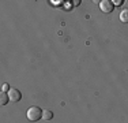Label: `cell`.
<instances>
[{
	"mask_svg": "<svg viewBox=\"0 0 128 123\" xmlns=\"http://www.w3.org/2000/svg\"><path fill=\"white\" fill-rule=\"evenodd\" d=\"M8 97H10V101H12V103H16V101H19L20 98H22V94H20V92L18 90V89H10L8 90Z\"/></svg>",
	"mask_w": 128,
	"mask_h": 123,
	"instance_id": "obj_3",
	"label": "cell"
},
{
	"mask_svg": "<svg viewBox=\"0 0 128 123\" xmlns=\"http://www.w3.org/2000/svg\"><path fill=\"white\" fill-rule=\"evenodd\" d=\"M100 8H101L102 12L109 14V12H112L114 10V4H113L112 0H101V3H100Z\"/></svg>",
	"mask_w": 128,
	"mask_h": 123,
	"instance_id": "obj_2",
	"label": "cell"
},
{
	"mask_svg": "<svg viewBox=\"0 0 128 123\" xmlns=\"http://www.w3.org/2000/svg\"><path fill=\"white\" fill-rule=\"evenodd\" d=\"M8 88H10V86H8V84H4V85H3V90H4V92H7V90H10V89H8Z\"/></svg>",
	"mask_w": 128,
	"mask_h": 123,
	"instance_id": "obj_9",
	"label": "cell"
},
{
	"mask_svg": "<svg viewBox=\"0 0 128 123\" xmlns=\"http://www.w3.org/2000/svg\"><path fill=\"white\" fill-rule=\"evenodd\" d=\"M120 21L123 23H128V10H123L120 12Z\"/></svg>",
	"mask_w": 128,
	"mask_h": 123,
	"instance_id": "obj_6",
	"label": "cell"
},
{
	"mask_svg": "<svg viewBox=\"0 0 128 123\" xmlns=\"http://www.w3.org/2000/svg\"><path fill=\"white\" fill-rule=\"evenodd\" d=\"M41 116H42V111H41V108H38V107H30V108L27 109V118H29V120L37 122L41 119Z\"/></svg>",
	"mask_w": 128,
	"mask_h": 123,
	"instance_id": "obj_1",
	"label": "cell"
},
{
	"mask_svg": "<svg viewBox=\"0 0 128 123\" xmlns=\"http://www.w3.org/2000/svg\"><path fill=\"white\" fill-rule=\"evenodd\" d=\"M70 4L74 6V7H76V6L80 4V0H70Z\"/></svg>",
	"mask_w": 128,
	"mask_h": 123,
	"instance_id": "obj_7",
	"label": "cell"
},
{
	"mask_svg": "<svg viewBox=\"0 0 128 123\" xmlns=\"http://www.w3.org/2000/svg\"><path fill=\"white\" fill-rule=\"evenodd\" d=\"M8 100H10V97H8V94L6 93L4 90H2V93H0V104H2V105H6Z\"/></svg>",
	"mask_w": 128,
	"mask_h": 123,
	"instance_id": "obj_4",
	"label": "cell"
},
{
	"mask_svg": "<svg viewBox=\"0 0 128 123\" xmlns=\"http://www.w3.org/2000/svg\"><path fill=\"white\" fill-rule=\"evenodd\" d=\"M112 2H113L114 6H121L124 3V0H112Z\"/></svg>",
	"mask_w": 128,
	"mask_h": 123,
	"instance_id": "obj_8",
	"label": "cell"
},
{
	"mask_svg": "<svg viewBox=\"0 0 128 123\" xmlns=\"http://www.w3.org/2000/svg\"><path fill=\"white\" fill-rule=\"evenodd\" d=\"M52 118H53V113H52L49 109L42 111V119H44V120H50Z\"/></svg>",
	"mask_w": 128,
	"mask_h": 123,
	"instance_id": "obj_5",
	"label": "cell"
}]
</instances>
